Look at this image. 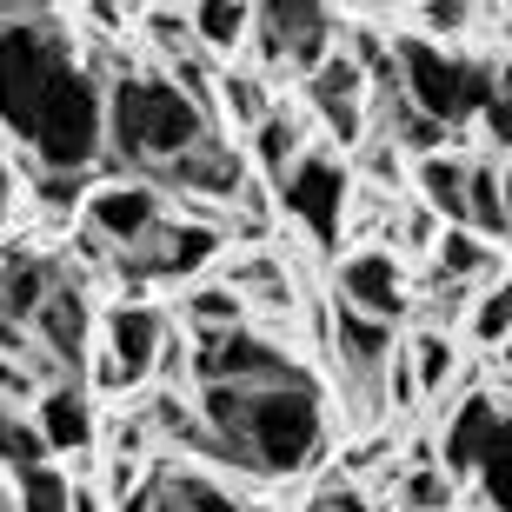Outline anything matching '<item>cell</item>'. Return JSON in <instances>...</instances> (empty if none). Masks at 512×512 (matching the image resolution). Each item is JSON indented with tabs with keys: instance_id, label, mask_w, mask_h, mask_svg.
Returning <instances> with one entry per match:
<instances>
[{
	"instance_id": "obj_1",
	"label": "cell",
	"mask_w": 512,
	"mask_h": 512,
	"mask_svg": "<svg viewBox=\"0 0 512 512\" xmlns=\"http://www.w3.org/2000/svg\"><path fill=\"white\" fill-rule=\"evenodd\" d=\"M0 133L34 180H87L107 153V74L54 7H0Z\"/></svg>"
},
{
	"instance_id": "obj_2",
	"label": "cell",
	"mask_w": 512,
	"mask_h": 512,
	"mask_svg": "<svg viewBox=\"0 0 512 512\" xmlns=\"http://www.w3.org/2000/svg\"><path fill=\"white\" fill-rule=\"evenodd\" d=\"M107 153L127 180H147L160 193L260 207V187L247 180V160L233 153L227 127L207 107H193L167 67L107 74Z\"/></svg>"
},
{
	"instance_id": "obj_3",
	"label": "cell",
	"mask_w": 512,
	"mask_h": 512,
	"mask_svg": "<svg viewBox=\"0 0 512 512\" xmlns=\"http://www.w3.org/2000/svg\"><path fill=\"white\" fill-rule=\"evenodd\" d=\"M200 459L247 479H293L326 453V399L306 366L253 386H193Z\"/></svg>"
},
{
	"instance_id": "obj_4",
	"label": "cell",
	"mask_w": 512,
	"mask_h": 512,
	"mask_svg": "<svg viewBox=\"0 0 512 512\" xmlns=\"http://www.w3.org/2000/svg\"><path fill=\"white\" fill-rule=\"evenodd\" d=\"M386 47H393V80H399V94H406V107H419L433 127H459V120H479L493 107L499 80L486 60H466L426 34H399Z\"/></svg>"
},
{
	"instance_id": "obj_5",
	"label": "cell",
	"mask_w": 512,
	"mask_h": 512,
	"mask_svg": "<svg viewBox=\"0 0 512 512\" xmlns=\"http://www.w3.org/2000/svg\"><path fill=\"white\" fill-rule=\"evenodd\" d=\"M346 20L333 7H306V0H280V7H253V54H260V80H306L333 47H340Z\"/></svg>"
},
{
	"instance_id": "obj_6",
	"label": "cell",
	"mask_w": 512,
	"mask_h": 512,
	"mask_svg": "<svg viewBox=\"0 0 512 512\" xmlns=\"http://www.w3.org/2000/svg\"><path fill=\"white\" fill-rule=\"evenodd\" d=\"M227 247V227H213V220H200L193 207H173L167 227H153L140 247L114 253V273L127 286H160V280H187V273H200V266L213 260V253Z\"/></svg>"
},
{
	"instance_id": "obj_7",
	"label": "cell",
	"mask_w": 512,
	"mask_h": 512,
	"mask_svg": "<svg viewBox=\"0 0 512 512\" xmlns=\"http://www.w3.org/2000/svg\"><path fill=\"white\" fill-rule=\"evenodd\" d=\"M167 313L147 300H127L107 313V340L94 346V386L100 393H133L140 380L160 373V353H167Z\"/></svg>"
},
{
	"instance_id": "obj_8",
	"label": "cell",
	"mask_w": 512,
	"mask_h": 512,
	"mask_svg": "<svg viewBox=\"0 0 512 512\" xmlns=\"http://www.w3.org/2000/svg\"><path fill=\"white\" fill-rule=\"evenodd\" d=\"M286 366H300L293 353L253 333V326H233V333H200L187 340V380L193 386H253V380H280Z\"/></svg>"
},
{
	"instance_id": "obj_9",
	"label": "cell",
	"mask_w": 512,
	"mask_h": 512,
	"mask_svg": "<svg viewBox=\"0 0 512 512\" xmlns=\"http://www.w3.org/2000/svg\"><path fill=\"white\" fill-rule=\"evenodd\" d=\"M346 193H353V173H346L333 153L306 147V160L280 180V207L293 213L320 247H340V233H346Z\"/></svg>"
},
{
	"instance_id": "obj_10",
	"label": "cell",
	"mask_w": 512,
	"mask_h": 512,
	"mask_svg": "<svg viewBox=\"0 0 512 512\" xmlns=\"http://www.w3.org/2000/svg\"><path fill=\"white\" fill-rule=\"evenodd\" d=\"M173 207H167V193L147 187V180H107V187L87 193V207H80V227L94 233L107 253H127L140 247L153 227H167Z\"/></svg>"
},
{
	"instance_id": "obj_11",
	"label": "cell",
	"mask_w": 512,
	"mask_h": 512,
	"mask_svg": "<svg viewBox=\"0 0 512 512\" xmlns=\"http://www.w3.org/2000/svg\"><path fill=\"white\" fill-rule=\"evenodd\" d=\"M300 87H306V107L333 127V140H340V147H360L366 140V100H373V80H366L360 60L346 54V47H333Z\"/></svg>"
},
{
	"instance_id": "obj_12",
	"label": "cell",
	"mask_w": 512,
	"mask_h": 512,
	"mask_svg": "<svg viewBox=\"0 0 512 512\" xmlns=\"http://www.w3.org/2000/svg\"><path fill=\"white\" fill-rule=\"evenodd\" d=\"M333 353H340V373L353 393H380L386 399V360L399 353L393 326L366 320V313H353V306H333Z\"/></svg>"
},
{
	"instance_id": "obj_13",
	"label": "cell",
	"mask_w": 512,
	"mask_h": 512,
	"mask_svg": "<svg viewBox=\"0 0 512 512\" xmlns=\"http://www.w3.org/2000/svg\"><path fill=\"white\" fill-rule=\"evenodd\" d=\"M120 512H260L253 499H240L233 486L207 473H187V466H153L147 486L127 499Z\"/></svg>"
},
{
	"instance_id": "obj_14",
	"label": "cell",
	"mask_w": 512,
	"mask_h": 512,
	"mask_svg": "<svg viewBox=\"0 0 512 512\" xmlns=\"http://www.w3.org/2000/svg\"><path fill=\"white\" fill-rule=\"evenodd\" d=\"M340 306H353V313H366V320L393 326L399 313H406V280H399L393 253H386V247L353 253V260L340 266Z\"/></svg>"
},
{
	"instance_id": "obj_15",
	"label": "cell",
	"mask_w": 512,
	"mask_h": 512,
	"mask_svg": "<svg viewBox=\"0 0 512 512\" xmlns=\"http://www.w3.org/2000/svg\"><path fill=\"white\" fill-rule=\"evenodd\" d=\"M34 433L47 439V459H74V453H87L94 446V399H87V386L80 380H54L47 393L34 399Z\"/></svg>"
},
{
	"instance_id": "obj_16",
	"label": "cell",
	"mask_w": 512,
	"mask_h": 512,
	"mask_svg": "<svg viewBox=\"0 0 512 512\" xmlns=\"http://www.w3.org/2000/svg\"><path fill=\"white\" fill-rule=\"evenodd\" d=\"M493 419H499L493 393H466L459 399L453 419H446V433H439V473L446 479L473 473V459H479V446H486V433H493Z\"/></svg>"
},
{
	"instance_id": "obj_17",
	"label": "cell",
	"mask_w": 512,
	"mask_h": 512,
	"mask_svg": "<svg viewBox=\"0 0 512 512\" xmlns=\"http://www.w3.org/2000/svg\"><path fill=\"white\" fill-rule=\"evenodd\" d=\"M406 366H413V393L419 399H439L446 386H453V373H459V346H453V333H433V326H419V333H406Z\"/></svg>"
},
{
	"instance_id": "obj_18",
	"label": "cell",
	"mask_w": 512,
	"mask_h": 512,
	"mask_svg": "<svg viewBox=\"0 0 512 512\" xmlns=\"http://www.w3.org/2000/svg\"><path fill=\"white\" fill-rule=\"evenodd\" d=\"M473 479H479V493H486L493 512H512V399H499V419L473 459Z\"/></svg>"
},
{
	"instance_id": "obj_19",
	"label": "cell",
	"mask_w": 512,
	"mask_h": 512,
	"mask_svg": "<svg viewBox=\"0 0 512 512\" xmlns=\"http://www.w3.org/2000/svg\"><path fill=\"white\" fill-rule=\"evenodd\" d=\"M459 227L479 233L486 247L506 240V207H499V167L493 160H466V213H459Z\"/></svg>"
},
{
	"instance_id": "obj_20",
	"label": "cell",
	"mask_w": 512,
	"mask_h": 512,
	"mask_svg": "<svg viewBox=\"0 0 512 512\" xmlns=\"http://www.w3.org/2000/svg\"><path fill=\"white\" fill-rule=\"evenodd\" d=\"M253 160H260L273 180H286V173L306 160V120L286 114V107H273V114L253 127Z\"/></svg>"
},
{
	"instance_id": "obj_21",
	"label": "cell",
	"mask_w": 512,
	"mask_h": 512,
	"mask_svg": "<svg viewBox=\"0 0 512 512\" xmlns=\"http://www.w3.org/2000/svg\"><path fill=\"white\" fill-rule=\"evenodd\" d=\"M493 260H499V247H486V240L466 233V227H453L433 247V280L439 286H473L479 273H493Z\"/></svg>"
},
{
	"instance_id": "obj_22",
	"label": "cell",
	"mask_w": 512,
	"mask_h": 512,
	"mask_svg": "<svg viewBox=\"0 0 512 512\" xmlns=\"http://www.w3.org/2000/svg\"><path fill=\"white\" fill-rule=\"evenodd\" d=\"M187 20H193V47H207V54H233V47H247V34H253V7H240V0L187 7Z\"/></svg>"
},
{
	"instance_id": "obj_23",
	"label": "cell",
	"mask_w": 512,
	"mask_h": 512,
	"mask_svg": "<svg viewBox=\"0 0 512 512\" xmlns=\"http://www.w3.org/2000/svg\"><path fill=\"white\" fill-rule=\"evenodd\" d=\"M413 187H419L426 207H439L459 227V213H466V160H453V153H426V160L413 167Z\"/></svg>"
},
{
	"instance_id": "obj_24",
	"label": "cell",
	"mask_w": 512,
	"mask_h": 512,
	"mask_svg": "<svg viewBox=\"0 0 512 512\" xmlns=\"http://www.w3.org/2000/svg\"><path fill=\"white\" fill-rule=\"evenodd\" d=\"M0 466H7V479L34 473V466H47V439L34 433V419L14 413V406H0Z\"/></svg>"
},
{
	"instance_id": "obj_25",
	"label": "cell",
	"mask_w": 512,
	"mask_h": 512,
	"mask_svg": "<svg viewBox=\"0 0 512 512\" xmlns=\"http://www.w3.org/2000/svg\"><path fill=\"white\" fill-rule=\"evenodd\" d=\"M74 506V479H67V466H34V473L14 479V512H67Z\"/></svg>"
},
{
	"instance_id": "obj_26",
	"label": "cell",
	"mask_w": 512,
	"mask_h": 512,
	"mask_svg": "<svg viewBox=\"0 0 512 512\" xmlns=\"http://www.w3.org/2000/svg\"><path fill=\"white\" fill-rule=\"evenodd\" d=\"M233 326H247V300L233 293V286H200L187 300V333H233Z\"/></svg>"
},
{
	"instance_id": "obj_27",
	"label": "cell",
	"mask_w": 512,
	"mask_h": 512,
	"mask_svg": "<svg viewBox=\"0 0 512 512\" xmlns=\"http://www.w3.org/2000/svg\"><path fill=\"white\" fill-rule=\"evenodd\" d=\"M220 114H227L240 133H253L266 114H273V94H266V80H260V74H220Z\"/></svg>"
},
{
	"instance_id": "obj_28",
	"label": "cell",
	"mask_w": 512,
	"mask_h": 512,
	"mask_svg": "<svg viewBox=\"0 0 512 512\" xmlns=\"http://www.w3.org/2000/svg\"><path fill=\"white\" fill-rule=\"evenodd\" d=\"M466 326H473L479 346H506L512 340V280H499L493 293H479V300L466 306Z\"/></svg>"
},
{
	"instance_id": "obj_29",
	"label": "cell",
	"mask_w": 512,
	"mask_h": 512,
	"mask_svg": "<svg viewBox=\"0 0 512 512\" xmlns=\"http://www.w3.org/2000/svg\"><path fill=\"white\" fill-rule=\"evenodd\" d=\"M399 512H453V479L439 473V459L413 466L406 486H399Z\"/></svg>"
},
{
	"instance_id": "obj_30",
	"label": "cell",
	"mask_w": 512,
	"mask_h": 512,
	"mask_svg": "<svg viewBox=\"0 0 512 512\" xmlns=\"http://www.w3.org/2000/svg\"><path fill=\"white\" fill-rule=\"evenodd\" d=\"M140 27H147V40L167 54V67L193 54V20H187V7H173V14H167V7H153V14H140Z\"/></svg>"
},
{
	"instance_id": "obj_31",
	"label": "cell",
	"mask_w": 512,
	"mask_h": 512,
	"mask_svg": "<svg viewBox=\"0 0 512 512\" xmlns=\"http://www.w3.org/2000/svg\"><path fill=\"white\" fill-rule=\"evenodd\" d=\"M47 393V380H40L34 366H20L0 353V406H34V399Z\"/></svg>"
},
{
	"instance_id": "obj_32",
	"label": "cell",
	"mask_w": 512,
	"mask_h": 512,
	"mask_svg": "<svg viewBox=\"0 0 512 512\" xmlns=\"http://www.w3.org/2000/svg\"><path fill=\"white\" fill-rule=\"evenodd\" d=\"M479 20H486L479 7H419V27H433L439 40L459 34V27H479Z\"/></svg>"
},
{
	"instance_id": "obj_33",
	"label": "cell",
	"mask_w": 512,
	"mask_h": 512,
	"mask_svg": "<svg viewBox=\"0 0 512 512\" xmlns=\"http://www.w3.org/2000/svg\"><path fill=\"white\" fill-rule=\"evenodd\" d=\"M306 512H373V499H366L360 486H346V479H340V486H320Z\"/></svg>"
},
{
	"instance_id": "obj_34",
	"label": "cell",
	"mask_w": 512,
	"mask_h": 512,
	"mask_svg": "<svg viewBox=\"0 0 512 512\" xmlns=\"http://www.w3.org/2000/svg\"><path fill=\"white\" fill-rule=\"evenodd\" d=\"M479 127L493 133V147H512V107H506V100H499V94H493V107L479 114Z\"/></svg>"
},
{
	"instance_id": "obj_35",
	"label": "cell",
	"mask_w": 512,
	"mask_h": 512,
	"mask_svg": "<svg viewBox=\"0 0 512 512\" xmlns=\"http://www.w3.org/2000/svg\"><path fill=\"white\" fill-rule=\"evenodd\" d=\"M366 173H373V180H386V187H393V180H399V153L386 147V140H373V147H366Z\"/></svg>"
},
{
	"instance_id": "obj_36",
	"label": "cell",
	"mask_w": 512,
	"mask_h": 512,
	"mask_svg": "<svg viewBox=\"0 0 512 512\" xmlns=\"http://www.w3.org/2000/svg\"><path fill=\"white\" fill-rule=\"evenodd\" d=\"M14 200H20V173H14V160L0 153V227L14 220Z\"/></svg>"
},
{
	"instance_id": "obj_37",
	"label": "cell",
	"mask_w": 512,
	"mask_h": 512,
	"mask_svg": "<svg viewBox=\"0 0 512 512\" xmlns=\"http://www.w3.org/2000/svg\"><path fill=\"white\" fill-rule=\"evenodd\" d=\"M67 512H107V499H100L94 486H74V506H67Z\"/></svg>"
},
{
	"instance_id": "obj_38",
	"label": "cell",
	"mask_w": 512,
	"mask_h": 512,
	"mask_svg": "<svg viewBox=\"0 0 512 512\" xmlns=\"http://www.w3.org/2000/svg\"><path fill=\"white\" fill-rule=\"evenodd\" d=\"M499 207H506V240H512V167H499Z\"/></svg>"
},
{
	"instance_id": "obj_39",
	"label": "cell",
	"mask_w": 512,
	"mask_h": 512,
	"mask_svg": "<svg viewBox=\"0 0 512 512\" xmlns=\"http://www.w3.org/2000/svg\"><path fill=\"white\" fill-rule=\"evenodd\" d=\"M493 80H499V100L512 107V60H506V67H493Z\"/></svg>"
},
{
	"instance_id": "obj_40",
	"label": "cell",
	"mask_w": 512,
	"mask_h": 512,
	"mask_svg": "<svg viewBox=\"0 0 512 512\" xmlns=\"http://www.w3.org/2000/svg\"><path fill=\"white\" fill-rule=\"evenodd\" d=\"M0 512H14V486L7 479H0Z\"/></svg>"
},
{
	"instance_id": "obj_41",
	"label": "cell",
	"mask_w": 512,
	"mask_h": 512,
	"mask_svg": "<svg viewBox=\"0 0 512 512\" xmlns=\"http://www.w3.org/2000/svg\"><path fill=\"white\" fill-rule=\"evenodd\" d=\"M506 366H512V340H506Z\"/></svg>"
}]
</instances>
